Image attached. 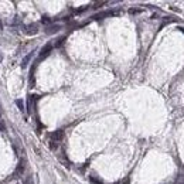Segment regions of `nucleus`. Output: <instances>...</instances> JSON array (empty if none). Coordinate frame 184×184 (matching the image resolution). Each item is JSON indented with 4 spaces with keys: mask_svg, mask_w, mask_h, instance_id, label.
<instances>
[{
    "mask_svg": "<svg viewBox=\"0 0 184 184\" xmlns=\"http://www.w3.org/2000/svg\"><path fill=\"white\" fill-rule=\"evenodd\" d=\"M51 50H52L51 44H47L46 47H43V50H41V52H40V57H38V61H41V60H44L46 57H48V54L51 52Z\"/></svg>",
    "mask_w": 184,
    "mask_h": 184,
    "instance_id": "3",
    "label": "nucleus"
},
{
    "mask_svg": "<svg viewBox=\"0 0 184 184\" xmlns=\"http://www.w3.org/2000/svg\"><path fill=\"white\" fill-rule=\"evenodd\" d=\"M16 104H17V106L20 108V110H22V112L24 110V106H23V101H22V99H18V101H16Z\"/></svg>",
    "mask_w": 184,
    "mask_h": 184,
    "instance_id": "9",
    "label": "nucleus"
},
{
    "mask_svg": "<svg viewBox=\"0 0 184 184\" xmlns=\"http://www.w3.org/2000/svg\"><path fill=\"white\" fill-rule=\"evenodd\" d=\"M24 33L28 34V36H34V34L38 33V24L33 23V24H28L24 27Z\"/></svg>",
    "mask_w": 184,
    "mask_h": 184,
    "instance_id": "2",
    "label": "nucleus"
},
{
    "mask_svg": "<svg viewBox=\"0 0 184 184\" xmlns=\"http://www.w3.org/2000/svg\"><path fill=\"white\" fill-rule=\"evenodd\" d=\"M31 57H33V54H28V55H26V57H24V60H23V62H22V67H23V68L27 67V62L30 61Z\"/></svg>",
    "mask_w": 184,
    "mask_h": 184,
    "instance_id": "6",
    "label": "nucleus"
},
{
    "mask_svg": "<svg viewBox=\"0 0 184 184\" xmlns=\"http://www.w3.org/2000/svg\"><path fill=\"white\" fill-rule=\"evenodd\" d=\"M36 101H37V96H30V98L27 99V110H28V114H31V112H33V108H34Z\"/></svg>",
    "mask_w": 184,
    "mask_h": 184,
    "instance_id": "5",
    "label": "nucleus"
},
{
    "mask_svg": "<svg viewBox=\"0 0 184 184\" xmlns=\"http://www.w3.org/2000/svg\"><path fill=\"white\" fill-rule=\"evenodd\" d=\"M0 30H2V23H0Z\"/></svg>",
    "mask_w": 184,
    "mask_h": 184,
    "instance_id": "14",
    "label": "nucleus"
},
{
    "mask_svg": "<svg viewBox=\"0 0 184 184\" xmlns=\"http://www.w3.org/2000/svg\"><path fill=\"white\" fill-rule=\"evenodd\" d=\"M89 180L92 181V183H95V184H102V181H99V180H96L95 177H89Z\"/></svg>",
    "mask_w": 184,
    "mask_h": 184,
    "instance_id": "11",
    "label": "nucleus"
},
{
    "mask_svg": "<svg viewBox=\"0 0 184 184\" xmlns=\"http://www.w3.org/2000/svg\"><path fill=\"white\" fill-rule=\"evenodd\" d=\"M24 169H26V160H20L18 162V166H17V169H16V173H14V176L16 177H20V176L23 174V172H24Z\"/></svg>",
    "mask_w": 184,
    "mask_h": 184,
    "instance_id": "4",
    "label": "nucleus"
},
{
    "mask_svg": "<svg viewBox=\"0 0 184 184\" xmlns=\"http://www.w3.org/2000/svg\"><path fill=\"white\" fill-rule=\"evenodd\" d=\"M176 184H184V176H178V178L176 180Z\"/></svg>",
    "mask_w": 184,
    "mask_h": 184,
    "instance_id": "10",
    "label": "nucleus"
},
{
    "mask_svg": "<svg viewBox=\"0 0 184 184\" xmlns=\"http://www.w3.org/2000/svg\"><path fill=\"white\" fill-rule=\"evenodd\" d=\"M114 184H122V183H120V181H118V183H114Z\"/></svg>",
    "mask_w": 184,
    "mask_h": 184,
    "instance_id": "13",
    "label": "nucleus"
},
{
    "mask_svg": "<svg viewBox=\"0 0 184 184\" xmlns=\"http://www.w3.org/2000/svg\"><path fill=\"white\" fill-rule=\"evenodd\" d=\"M60 26H52V27H50L48 30H47V33H55V31H58Z\"/></svg>",
    "mask_w": 184,
    "mask_h": 184,
    "instance_id": "7",
    "label": "nucleus"
},
{
    "mask_svg": "<svg viewBox=\"0 0 184 184\" xmlns=\"http://www.w3.org/2000/svg\"><path fill=\"white\" fill-rule=\"evenodd\" d=\"M57 147H58V143H55V142L50 140V149H51V150H55Z\"/></svg>",
    "mask_w": 184,
    "mask_h": 184,
    "instance_id": "8",
    "label": "nucleus"
},
{
    "mask_svg": "<svg viewBox=\"0 0 184 184\" xmlns=\"http://www.w3.org/2000/svg\"><path fill=\"white\" fill-rule=\"evenodd\" d=\"M62 139H64V130H55V132H52L51 136H50V140L55 142V143L61 142Z\"/></svg>",
    "mask_w": 184,
    "mask_h": 184,
    "instance_id": "1",
    "label": "nucleus"
},
{
    "mask_svg": "<svg viewBox=\"0 0 184 184\" xmlns=\"http://www.w3.org/2000/svg\"><path fill=\"white\" fill-rule=\"evenodd\" d=\"M41 22H43L44 24H50V23H51V20H50L48 17H43V20H41Z\"/></svg>",
    "mask_w": 184,
    "mask_h": 184,
    "instance_id": "12",
    "label": "nucleus"
}]
</instances>
